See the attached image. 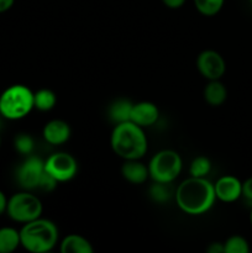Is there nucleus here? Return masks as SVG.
I'll return each instance as SVG.
<instances>
[{"label":"nucleus","mask_w":252,"mask_h":253,"mask_svg":"<svg viewBox=\"0 0 252 253\" xmlns=\"http://www.w3.org/2000/svg\"><path fill=\"white\" fill-rule=\"evenodd\" d=\"M121 175L131 184H143L150 178L147 165L141 160H126L121 166Z\"/></svg>","instance_id":"obj_13"},{"label":"nucleus","mask_w":252,"mask_h":253,"mask_svg":"<svg viewBox=\"0 0 252 253\" xmlns=\"http://www.w3.org/2000/svg\"><path fill=\"white\" fill-rule=\"evenodd\" d=\"M250 1H251V4H252V0H250Z\"/></svg>","instance_id":"obj_31"},{"label":"nucleus","mask_w":252,"mask_h":253,"mask_svg":"<svg viewBox=\"0 0 252 253\" xmlns=\"http://www.w3.org/2000/svg\"><path fill=\"white\" fill-rule=\"evenodd\" d=\"M148 194L150 198L157 204H165V203L169 202L170 198L173 197L174 193L172 192L169 183H161V182H153L152 185L148 189Z\"/></svg>","instance_id":"obj_19"},{"label":"nucleus","mask_w":252,"mask_h":253,"mask_svg":"<svg viewBox=\"0 0 252 253\" xmlns=\"http://www.w3.org/2000/svg\"><path fill=\"white\" fill-rule=\"evenodd\" d=\"M208 253H225L224 242H211L207 247Z\"/></svg>","instance_id":"obj_25"},{"label":"nucleus","mask_w":252,"mask_h":253,"mask_svg":"<svg viewBox=\"0 0 252 253\" xmlns=\"http://www.w3.org/2000/svg\"><path fill=\"white\" fill-rule=\"evenodd\" d=\"M211 172V161L205 156H198L190 162L189 174L190 177L207 178Z\"/></svg>","instance_id":"obj_20"},{"label":"nucleus","mask_w":252,"mask_h":253,"mask_svg":"<svg viewBox=\"0 0 252 253\" xmlns=\"http://www.w3.org/2000/svg\"><path fill=\"white\" fill-rule=\"evenodd\" d=\"M110 146L114 153L124 161L141 160L148 151V140L141 126L125 121L114 126Z\"/></svg>","instance_id":"obj_2"},{"label":"nucleus","mask_w":252,"mask_h":253,"mask_svg":"<svg viewBox=\"0 0 252 253\" xmlns=\"http://www.w3.org/2000/svg\"><path fill=\"white\" fill-rule=\"evenodd\" d=\"M44 170L58 183L69 182L78 173V162L68 152H54L44 161Z\"/></svg>","instance_id":"obj_7"},{"label":"nucleus","mask_w":252,"mask_h":253,"mask_svg":"<svg viewBox=\"0 0 252 253\" xmlns=\"http://www.w3.org/2000/svg\"><path fill=\"white\" fill-rule=\"evenodd\" d=\"M225 0H194L195 9L203 16L211 17L221 11Z\"/></svg>","instance_id":"obj_21"},{"label":"nucleus","mask_w":252,"mask_h":253,"mask_svg":"<svg viewBox=\"0 0 252 253\" xmlns=\"http://www.w3.org/2000/svg\"><path fill=\"white\" fill-rule=\"evenodd\" d=\"M0 146H1V136H0Z\"/></svg>","instance_id":"obj_30"},{"label":"nucleus","mask_w":252,"mask_h":253,"mask_svg":"<svg viewBox=\"0 0 252 253\" xmlns=\"http://www.w3.org/2000/svg\"><path fill=\"white\" fill-rule=\"evenodd\" d=\"M133 103L128 99L120 98L114 100L108 108V116L114 124H121L125 121H130L131 110Z\"/></svg>","instance_id":"obj_16"},{"label":"nucleus","mask_w":252,"mask_h":253,"mask_svg":"<svg viewBox=\"0 0 252 253\" xmlns=\"http://www.w3.org/2000/svg\"><path fill=\"white\" fill-rule=\"evenodd\" d=\"M19 231L21 246L31 253H47L58 244V227L52 220L42 216L24 224Z\"/></svg>","instance_id":"obj_3"},{"label":"nucleus","mask_w":252,"mask_h":253,"mask_svg":"<svg viewBox=\"0 0 252 253\" xmlns=\"http://www.w3.org/2000/svg\"><path fill=\"white\" fill-rule=\"evenodd\" d=\"M21 246L20 231L15 227H0V253H12Z\"/></svg>","instance_id":"obj_17"},{"label":"nucleus","mask_w":252,"mask_h":253,"mask_svg":"<svg viewBox=\"0 0 252 253\" xmlns=\"http://www.w3.org/2000/svg\"><path fill=\"white\" fill-rule=\"evenodd\" d=\"M71 126L61 119H53L48 121L42 128V136L44 141L52 146L63 145L71 138Z\"/></svg>","instance_id":"obj_12"},{"label":"nucleus","mask_w":252,"mask_h":253,"mask_svg":"<svg viewBox=\"0 0 252 253\" xmlns=\"http://www.w3.org/2000/svg\"><path fill=\"white\" fill-rule=\"evenodd\" d=\"M59 251L62 253H93L94 247L82 235L71 234L61 241Z\"/></svg>","instance_id":"obj_14"},{"label":"nucleus","mask_w":252,"mask_h":253,"mask_svg":"<svg viewBox=\"0 0 252 253\" xmlns=\"http://www.w3.org/2000/svg\"><path fill=\"white\" fill-rule=\"evenodd\" d=\"M14 2L15 0H0V14L6 12L7 10L11 9Z\"/></svg>","instance_id":"obj_28"},{"label":"nucleus","mask_w":252,"mask_h":253,"mask_svg":"<svg viewBox=\"0 0 252 253\" xmlns=\"http://www.w3.org/2000/svg\"><path fill=\"white\" fill-rule=\"evenodd\" d=\"M14 147L16 152L22 156L32 155L35 148V141L29 133H19L14 138Z\"/></svg>","instance_id":"obj_23"},{"label":"nucleus","mask_w":252,"mask_h":253,"mask_svg":"<svg viewBox=\"0 0 252 253\" xmlns=\"http://www.w3.org/2000/svg\"><path fill=\"white\" fill-rule=\"evenodd\" d=\"M162 2L169 9H179L184 5L185 0H162Z\"/></svg>","instance_id":"obj_26"},{"label":"nucleus","mask_w":252,"mask_h":253,"mask_svg":"<svg viewBox=\"0 0 252 253\" xmlns=\"http://www.w3.org/2000/svg\"><path fill=\"white\" fill-rule=\"evenodd\" d=\"M160 119V109L155 103L151 101H138L133 103L131 110L130 121L142 128L155 125Z\"/></svg>","instance_id":"obj_11"},{"label":"nucleus","mask_w":252,"mask_h":253,"mask_svg":"<svg viewBox=\"0 0 252 253\" xmlns=\"http://www.w3.org/2000/svg\"><path fill=\"white\" fill-rule=\"evenodd\" d=\"M250 224H251L252 226V207H251V210H250Z\"/></svg>","instance_id":"obj_29"},{"label":"nucleus","mask_w":252,"mask_h":253,"mask_svg":"<svg viewBox=\"0 0 252 253\" xmlns=\"http://www.w3.org/2000/svg\"><path fill=\"white\" fill-rule=\"evenodd\" d=\"M42 211H43V205L41 199L30 190L15 193L7 199V216L12 221L19 224L24 225L32 220L39 219L42 216Z\"/></svg>","instance_id":"obj_6"},{"label":"nucleus","mask_w":252,"mask_h":253,"mask_svg":"<svg viewBox=\"0 0 252 253\" xmlns=\"http://www.w3.org/2000/svg\"><path fill=\"white\" fill-rule=\"evenodd\" d=\"M175 204L180 211L190 216L207 214L216 202L214 183L208 178L189 177L183 180L174 192Z\"/></svg>","instance_id":"obj_1"},{"label":"nucleus","mask_w":252,"mask_h":253,"mask_svg":"<svg viewBox=\"0 0 252 253\" xmlns=\"http://www.w3.org/2000/svg\"><path fill=\"white\" fill-rule=\"evenodd\" d=\"M198 72L208 81H217L224 77L226 72V62L219 52L214 49H205L197 57Z\"/></svg>","instance_id":"obj_9"},{"label":"nucleus","mask_w":252,"mask_h":253,"mask_svg":"<svg viewBox=\"0 0 252 253\" xmlns=\"http://www.w3.org/2000/svg\"><path fill=\"white\" fill-rule=\"evenodd\" d=\"M242 198H245V200L252 207V177L242 182Z\"/></svg>","instance_id":"obj_24"},{"label":"nucleus","mask_w":252,"mask_h":253,"mask_svg":"<svg viewBox=\"0 0 252 253\" xmlns=\"http://www.w3.org/2000/svg\"><path fill=\"white\" fill-rule=\"evenodd\" d=\"M57 104V95L53 90L48 88L39 89L34 93V106L39 111L47 113L51 111Z\"/></svg>","instance_id":"obj_18"},{"label":"nucleus","mask_w":252,"mask_h":253,"mask_svg":"<svg viewBox=\"0 0 252 253\" xmlns=\"http://www.w3.org/2000/svg\"><path fill=\"white\" fill-rule=\"evenodd\" d=\"M225 253H249L250 247L249 241L244 236L232 235L224 242Z\"/></svg>","instance_id":"obj_22"},{"label":"nucleus","mask_w":252,"mask_h":253,"mask_svg":"<svg viewBox=\"0 0 252 253\" xmlns=\"http://www.w3.org/2000/svg\"><path fill=\"white\" fill-rule=\"evenodd\" d=\"M214 189L216 200L226 204L237 202L242 197V182L231 174L217 178L214 183Z\"/></svg>","instance_id":"obj_10"},{"label":"nucleus","mask_w":252,"mask_h":253,"mask_svg":"<svg viewBox=\"0 0 252 253\" xmlns=\"http://www.w3.org/2000/svg\"><path fill=\"white\" fill-rule=\"evenodd\" d=\"M34 109V91L24 84L7 86L0 94V115L6 120H21Z\"/></svg>","instance_id":"obj_4"},{"label":"nucleus","mask_w":252,"mask_h":253,"mask_svg":"<svg viewBox=\"0 0 252 253\" xmlns=\"http://www.w3.org/2000/svg\"><path fill=\"white\" fill-rule=\"evenodd\" d=\"M150 178L153 182L173 183L183 169V160L174 150H161L152 156L147 165Z\"/></svg>","instance_id":"obj_5"},{"label":"nucleus","mask_w":252,"mask_h":253,"mask_svg":"<svg viewBox=\"0 0 252 253\" xmlns=\"http://www.w3.org/2000/svg\"><path fill=\"white\" fill-rule=\"evenodd\" d=\"M6 207H7V198L6 195H5V193L2 192V190H0V215L6 212Z\"/></svg>","instance_id":"obj_27"},{"label":"nucleus","mask_w":252,"mask_h":253,"mask_svg":"<svg viewBox=\"0 0 252 253\" xmlns=\"http://www.w3.org/2000/svg\"><path fill=\"white\" fill-rule=\"evenodd\" d=\"M44 173V161L37 156H26L21 165L17 167L16 180L22 190L39 189L40 182Z\"/></svg>","instance_id":"obj_8"},{"label":"nucleus","mask_w":252,"mask_h":253,"mask_svg":"<svg viewBox=\"0 0 252 253\" xmlns=\"http://www.w3.org/2000/svg\"><path fill=\"white\" fill-rule=\"evenodd\" d=\"M205 101L210 106H221L227 99V89L220 79L217 81H208V84L205 85L204 91H203Z\"/></svg>","instance_id":"obj_15"}]
</instances>
